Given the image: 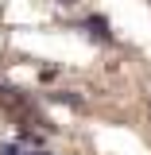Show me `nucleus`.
I'll return each mask as SVG.
<instances>
[{
    "label": "nucleus",
    "instance_id": "nucleus-3",
    "mask_svg": "<svg viewBox=\"0 0 151 155\" xmlns=\"http://www.w3.org/2000/svg\"><path fill=\"white\" fill-rule=\"evenodd\" d=\"M51 101H58V105H70V109H81V97H74V93H51Z\"/></svg>",
    "mask_w": 151,
    "mask_h": 155
},
{
    "label": "nucleus",
    "instance_id": "nucleus-1",
    "mask_svg": "<svg viewBox=\"0 0 151 155\" xmlns=\"http://www.w3.org/2000/svg\"><path fill=\"white\" fill-rule=\"evenodd\" d=\"M0 109L12 116L16 124H35L39 132H54V124L43 120V113L35 109V101L27 93H19V89H12V85H0Z\"/></svg>",
    "mask_w": 151,
    "mask_h": 155
},
{
    "label": "nucleus",
    "instance_id": "nucleus-5",
    "mask_svg": "<svg viewBox=\"0 0 151 155\" xmlns=\"http://www.w3.org/2000/svg\"><path fill=\"white\" fill-rule=\"evenodd\" d=\"M58 4H74V0H58Z\"/></svg>",
    "mask_w": 151,
    "mask_h": 155
},
{
    "label": "nucleus",
    "instance_id": "nucleus-2",
    "mask_svg": "<svg viewBox=\"0 0 151 155\" xmlns=\"http://www.w3.org/2000/svg\"><path fill=\"white\" fill-rule=\"evenodd\" d=\"M81 31H89V39H97V43H109V39H113L105 16H85V19H81Z\"/></svg>",
    "mask_w": 151,
    "mask_h": 155
},
{
    "label": "nucleus",
    "instance_id": "nucleus-4",
    "mask_svg": "<svg viewBox=\"0 0 151 155\" xmlns=\"http://www.w3.org/2000/svg\"><path fill=\"white\" fill-rule=\"evenodd\" d=\"M0 155H27L23 143H0Z\"/></svg>",
    "mask_w": 151,
    "mask_h": 155
}]
</instances>
